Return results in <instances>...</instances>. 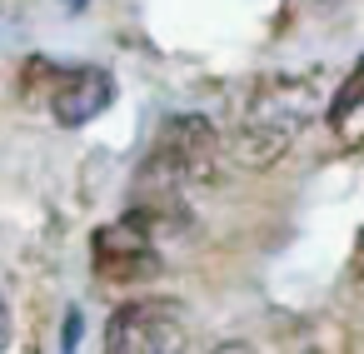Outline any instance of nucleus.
Listing matches in <instances>:
<instances>
[{
  "instance_id": "7",
  "label": "nucleus",
  "mask_w": 364,
  "mask_h": 354,
  "mask_svg": "<svg viewBox=\"0 0 364 354\" xmlns=\"http://www.w3.org/2000/svg\"><path fill=\"white\" fill-rule=\"evenodd\" d=\"M75 344H80V309L65 314V354H75Z\"/></svg>"
},
{
  "instance_id": "2",
  "label": "nucleus",
  "mask_w": 364,
  "mask_h": 354,
  "mask_svg": "<svg viewBox=\"0 0 364 354\" xmlns=\"http://www.w3.org/2000/svg\"><path fill=\"white\" fill-rule=\"evenodd\" d=\"M185 314L165 299H130L105 324V354H185Z\"/></svg>"
},
{
  "instance_id": "1",
  "label": "nucleus",
  "mask_w": 364,
  "mask_h": 354,
  "mask_svg": "<svg viewBox=\"0 0 364 354\" xmlns=\"http://www.w3.org/2000/svg\"><path fill=\"white\" fill-rule=\"evenodd\" d=\"M215 155H220V135L205 115H170L160 125L155 150L145 155L135 190H185L215 175Z\"/></svg>"
},
{
  "instance_id": "8",
  "label": "nucleus",
  "mask_w": 364,
  "mask_h": 354,
  "mask_svg": "<svg viewBox=\"0 0 364 354\" xmlns=\"http://www.w3.org/2000/svg\"><path fill=\"white\" fill-rule=\"evenodd\" d=\"M289 354H344V349H339V344H329V349H324V339H299Z\"/></svg>"
},
{
  "instance_id": "6",
  "label": "nucleus",
  "mask_w": 364,
  "mask_h": 354,
  "mask_svg": "<svg viewBox=\"0 0 364 354\" xmlns=\"http://www.w3.org/2000/svg\"><path fill=\"white\" fill-rule=\"evenodd\" d=\"M359 85H364V75H359V70H349V80L339 85V95H334V105L324 110L334 130H349V115H354V105H359Z\"/></svg>"
},
{
  "instance_id": "3",
  "label": "nucleus",
  "mask_w": 364,
  "mask_h": 354,
  "mask_svg": "<svg viewBox=\"0 0 364 354\" xmlns=\"http://www.w3.org/2000/svg\"><path fill=\"white\" fill-rule=\"evenodd\" d=\"M46 100H50V115L65 130H80V125H90L95 115L110 110L115 80L105 70H95V65H55L50 85H46Z\"/></svg>"
},
{
  "instance_id": "5",
  "label": "nucleus",
  "mask_w": 364,
  "mask_h": 354,
  "mask_svg": "<svg viewBox=\"0 0 364 354\" xmlns=\"http://www.w3.org/2000/svg\"><path fill=\"white\" fill-rule=\"evenodd\" d=\"M294 145V135L289 130H279V125H264V120H240V135H235V145H230V160L235 165H245V170H269L284 150Z\"/></svg>"
},
{
  "instance_id": "10",
  "label": "nucleus",
  "mask_w": 364,
  "mask_h": 354,
  "mask_svg": "<svg viewBox=\"0 0 364 354\" xmlns=\"http://www.w3.org/2000/svg\"><path fill=\"white\" fill-rule=\"evenodd\" d=\"M11 344V309H6V299H0V349Z\"/></svg>"
},
{
  "instance_id": "4",
  "label": "nucleus",
  "mask_w": 364,
  "mask_h": 354,
  "mask_svg": "<svg viewBox=\"0 0 364 354\" xmlns=\"http://www.w3.org/2000/svg\"><path fill=\"white\" fill-rule=\"evenodd\" d=\"M95 274L110 284H145L160 274V254L155 240H145L125 215L105 230H95Z\"/></svg>"
},
{
  "instance_id": "9",
  "label": "nucleus",
  "mask_w": 364,
  "mask_h": 354,
  "mask_svg": "<svg viewBox=\"0 0 364 354\" xmlns=\"http://www.w3.org/2000/svg\"><path fill=\"white\" fill-rule=\"evenodd\" d=\"M215 354H259V349H255V344H245V339H225Z\"/></svg>"
},
{
  "instance_id": "11",
  "label": "nucleus",
  "mask_w": 364,
  "mask_h": 354,
  "mask_svg": "<svg viewBox=\"0 0 364 354\" xmlns=\"http://www.w3.org/2000/svg\"><path fill=\"white\" fill-rule=\"evenodd\" d=\"M70 6H80V0H70Z\"/></svg>"
}]
</instances>
